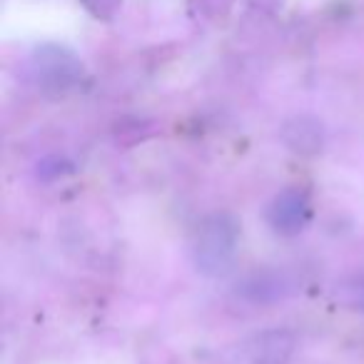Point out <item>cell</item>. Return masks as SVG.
<instances>
[{"instance_id": "obj_1", "label": "cell", "mask_w": 364, "mask_h": 364, "mask_svg": "<svg viewBox=\"0 0 364 364\" xmlns=\"http://www.w3.org/2000/svg\"><path fill=\"white\" fill-rule=\"evenodd\" d=\"M242 240V225L232 213H210L190 235V257L205 277H225L235 269Z\"/></svg>"}, {"instance_id": "obj_2", "label": "cell", "mask_w": 364, "mask_h": 364, "mask_svg": "<svg viewBox=\"0 0 364 364\" xmlns=\"http://www.w3.org/2000/svg\"><path fill=\"white\" fill-rule=\"evenodd\" d=\"M294 349H297V334L292 329H259L225 344L210 357V364H289Z\"/></svg>"}, {"instance_id": "obj_3", "label": "cell", "mask_w": 364, "mask_h": 364, "mask_svg": "<svg viewBox=\"0 0 364 364\" xmlns=\"http://www.w3.org/2000/svg\"><path fill=\"white\" fill-rule=\"evenodd\" d=\"M31 68L38 85L53 95H65V92L75 90L85 77V65L80 58L70 48L58 46V43L38 46L33 50Z\"/></svg>"}, {"instance_id": "obj_4", "label": "cell", "mask_w": 364, "mask_h": 364, "mask_svg": "<svg viewBox=\"0 0 364 364\" xmlns=\"http://www.w3.org/2000/svg\"><path fill=\"white\" fill-rule=\"evenodd\" d=\"M267 225L282 237H297L304 232L312 220V198H309L307 188H284L269 200L267 210H264Z\"/></svg>"}, {"instance_id": "obj_5", "label": "cell", "mask_w": 364, "mask_h": 364, "mask_svg": "<svg viewBox=\"0 0 364 364\" xmlns=\"http://www.w3.org/2000/svg\"><path fill=\"white\" fill-rule=\"evenodd\" d=\"M282 140L292 152L312 157L324 147V127L317 117L297 115L282 127Z\"/></svg>"}, {"instance_id": "obj_6", "label": "cell", "mask_w": 364, "mask_h": 364, "mask_svg": "<svg viewBox=\"0 0 364 364\" xmlns=\"http://www.w3.org/2000/svg\"><path fill=\"white\" fill-rule=\"evenodd\" d=\"M334 299L339 307L352 309V312H364V277H352L347 282H339L334 289Z\"/></svg>"}]
</instances>
